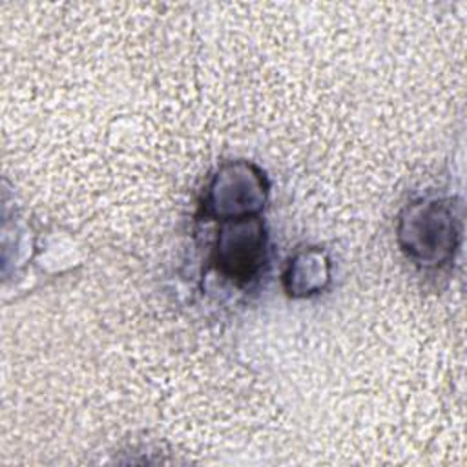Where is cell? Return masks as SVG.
<instances>
[{
    "label": "cell",
    "instance_id": "cell-1",
    "mask_svg": "<svg viewBox=\"0 0 467 467\" xmlns=\"http://www.w3.org/2000/svg\"><path fill=\"white\" fill-rule=\"evenodd\" d=\"M460 228L451 201L420 199L410 202L398 224L401 252L421 268H440L454 259Z\"/></svg>",
    "mask_w": 467,
    "mask_h": 467
},
{
    "label": "cell",
    "instance_id": "cell-3",
    "mask_svg": "<svg viewBox=\"0 0 467 467\" xmlns=\"http://www.w3.org/2000/svg\"><path fill=\"white\" fill-rule=\"evenodd\" d=\"M268 199V181L257 166L235 161L223 164L206 186L201 215L206 221L255 217Z\"/></svg>",
    "mask_w": 467,
    "mask_h": 467
},
{
    "label": "cell",
    "instance_id": "cell-4",
    "mask_svg": "<svg viewBox=\"0 0 467 467\" xmlns=\"http://www.w3.org/2000/svg\"><path fill=\"white\" fill-rule=\"evenodd\" d=\"M330 279L328 259L319 250L297 254L285 272V288L292 297L319 294Z\"/></svg>",
    "mask_w": 467,
    "mask_h": 467
},
{
    "label": "cell",
    "instance_id": "cell-2",
    "mask_svg": "<svg viewBox=\"0 0 467 467\" xmlns=\"http://www.w3.org/2000/svg\"><path fill=\"white\" fill-rule=\"evenodd\" d=\"M268 263V237L259 215L219 221L212 248V268L232 285L254 283Z\"/></svg>",
    "mask_w": 467,
    "mask_h": 467
}]
</instances>
